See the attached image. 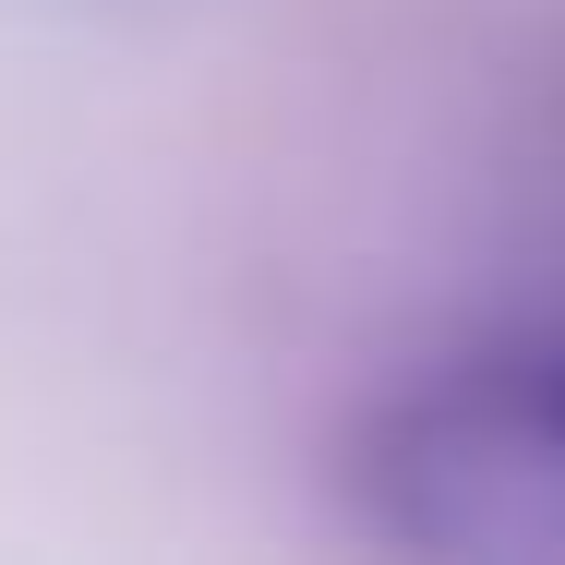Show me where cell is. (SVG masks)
Masks as SVG:
<instances>
[{"mask_svg":"<svg viewBox=\"0 0 565 565\" xmlns=\"http://www.w3.org/2000/svg\"><path fill=\"white\" fill-rule=\"evenodd\" d=\"M349 518L434 565H565V313L385 385L349 434Z\"/></svg>","mask_w":565,"mask_h":565,"instance_id":"obj_1","label":"cell"}]
</instances>
